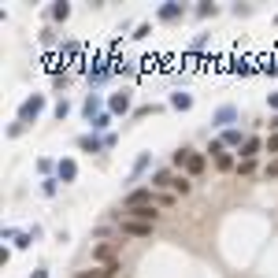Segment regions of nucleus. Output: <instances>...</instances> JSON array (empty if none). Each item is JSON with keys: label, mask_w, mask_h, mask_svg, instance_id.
<instances>
[{"label": "nucleus", "mask_w": 278, "mask_h": 278, "mask_svg": "<svg viewBox=\"0 0 278 278\" xmlns=\"http://www.w3.org/2000/svg\"><path fill=\"white\" fill-rule=\"evenodd\" d=\"M41 108H45V97H30L23 108H19V119L23 122H30V119H37L41 115Z\"/></svg>", "instance_id": "nucleus-1"}, {"label": "nucleus", "mask_w": 278, "mask_h": 278, "mask_svg": "<svg viewBox=\"0 0 278 278\" xmlns=\"http://www.w3.org/2000/svg\"><path fill=\"white\" fill-rule=\"evenodd\" d=\"M152 200V189H134L130 197H126V208H145Z\"/></svg>", "instance_id": "nucleus-2"}, {"label": "nucleus", "mask_w": 278, "mask_h": 278, "mask_svg": "<svg viewBox=\"0 0 278 278\" xmlns=\"http://www.w3.org/2000/svg\"><path fill=\"white\" fill-rule=\"evenodd\" d=\"M211 152H215V163H219V171H230V167H234V160L226 156V148H223V141H215V145H211Z\"/></svg>", "instance_id": "nucleus-3"}, {"label": "nucleus", "mask_w": 278, "mask_h": 278, "mask_svg": "<svg viewBox=\"0 0 278 278\" xmlns=\"http://www.w3.org/2000/svg\"><path fill=\"white\" fill-rule=\"evenodd\" d=\"M185 171L200 175V171H204V156H200V152H189V156H185Z\"/></svg>", "instance_id": "nucleus-4"}, {"label": "nucleus", "mask_w": 278, "mask_h": 278, "mask_svg": "<svg viewBox=\"0 0 278 278\" xmlns=\"http://www.w3.org/2000/svg\"><path fill=\"white\" fill-rule=\"evenodd\" d=\"M130 215H134V219H141V223H156V208H152V204H145V208H130Z\"/></svg>", "instance_id": "nucleus-5"}, {"label": "nucleus", "mask_w": 278, "mask_h": 278, "mask_svg": "<svg viewBox=\"0 0 278 278\" xmlns=\"http://www.w3.org/2000/svg\"><path fill=\"white\" fill-rule=\"evenodd\" d=\"M122 230H126V234H137V238L152 234V226H148V223H122Z\"/></svg>", "instance_id": "nucleus-6"}, {"label": "nucleus", "mask_w": 278, "mask_h": 278, "mask_svg": "<svg viewBox=\"0 0 278 278\" xmlns=\"http://www.w3.org/2000/svg\"><path fill=\"white\" fill-rule=\"evenodd\" d=\"M115 271H119V264H112V267H100V271L93 267V271H85V274H78V278H112Z\"/></svg>", "instance_id": "nucleus-7"}, {"label": "nucleus", "mask_w": 278, "mask_h": 278, "mask_svg": "<svg viewBox=\"0 0 278 278\" xmlns=\"http://www.w3.org/2000/svg\"><path fill=\"white\" fill-rule=\"evenodd\" d=\"M130 108V93H115L112 97V112H126Z\"/></svg>", "instance_id": "nucleus-8"}, {"label": "nucleus", "mask_w": 278, "mask_h": 278, "mask_svg": "<svg viewBox=\"0 0 278 278\" xmlns=\"http://www.w3.org/2000/svg\"><path fill=\"white\" fill-rule=\"evenodd\" d=\"M93 256H97V260H104V264H108V267H112V264H115V249H112V245H100V249H97V252H93Z\"/></svg>", "instance_id": "nucleus-9"}, {"label": "nucleus", "mask_w": 278, "mask_h": 278, "mask_svg": "<svg viewBox=\"0 0 278 278\" xmlns=\"http://www.w3.org/2000/svg\"><path fill=\"white\" fill-rule=\"evenodd\" d=\"M74 171H78V167H74V160H59V178H63V182H71Z\"/></svg>", "instance_id": "nucleus-10"}, {"label": "nucleus", "mask_w": 278, "mask_h": 278, "mask_svg": "<svg viewBox=\"0 0 278 278\" xmlns=\"http://www.w3.org/2000/svg\"><path fill=\"white\" fill-rule=\"evenodd\" d=\"M260 152V137H249V141H245V160H252Z\"/></svg>", "instance_id": "nucleus-11"}, {"label": "nucleus", "mask_w": 278, "mask_h": 278, "mask_svg": "<svg viewBox=\"0 0 278 278\" xmlns=\"http://www.w3.org/2000/svg\"><path fill=\"white\" fill-rule=\"evenodd\" d=\"M171 104H175V108H182V112H185V108L193 104V97H185V93H175V97H171Z\"/></svg>", "instance_id": "nucleus-12"}, {"label": "nucleus", "mask_w": 278, "mask_h": 278, "mask_svg": "<svg viewBox=\"0 0 278 278\" xmlns=\"http://www.w3.org/2000/svg\"><path fill=\"white\" fill-rule=\"evenodd\" d=\"M230 119H234V108H219V115H215V122H219V126H226Z\"/></svg>", "instance_id": "nucleus-13"}, {"label": "nucleus", "mask_w": 278, "mask_h": 278, "mask_svg": "<svg viewBox=\"0 0 278 278\" xmlns=\"http://www.w3.org/2000/svg\"><path fill=\"white\" fill-rule=\"evenodd\" d=\"M78 145H82L85 152H97V148H100V141H97V137H82V141H78Z\"/></svg>", "instance_id": "nucleus-14"}, {"label": "nucleus", "mask_w": 278, "mask_h": 278, "mask_svg": "<svg viewBox=\"0 0 278 278\" xmlns=\"http://www.w3.org/2000/svg\"><path fill=\"white\" fill-rule=\"evenodd\" d=\"M178 11H182V8H178V4H167V8H163V11H160V19H175V15H178Z\"/></svg>", "instance_id": "nucleus-15"}, {"label": "nucleus", "mask_w": 278, "mask_h": 278, "mask_svg": "<svg viewBox=\"0 0 278 278\" xmlns=\"http://www.w3.org/2000/svg\"><path fill=\"white\" fill-rule=\"evenodd\" d=\"M52 15H56V19H67L71 8H67V4H56V8H52Z\"/></svg>", "instance_id": "nucleus-16"}, {"label": "nucleus", "mask_w": 278, "mask_h": 278, "mask_svg": "<svg viewBox=\"0 0 278 278\" xmlns=\"http://www.w3.org/2000/svg\"><path fill=\"white\" fill-rule=\"evenodd\" d=\"M223 141H226V145H241V134H238V130H230V134L223 137Z\"/></svg>", "instance_id": "nucleus-17"}, {"label": "nucleus", "mask_w": 278, "mask_h": 278, "mask_svg": "<svg viewBox=\"0 0 278 278\" xmlns=\"http://www.w3.org/2000/svg\"><path fill=\"white\" fill-rule=\"evenodd\" d=\"M267 175H271V178H274V175H278V156H274V160H271V163H267Z\"/></svg>", "instance_id": "nucleus-18"}, {"label": "nucleus", "mask_w": 278, "mask_h": 278, "mask_svg": "<svg viewBox=\"0 0 278 278\" xmlns=\"http://www.w3.org/2000/svg\"><path fill=\"white\" fill-rule=\"evenodd\" d=\"M267 152H278V134H271V141H267Z\"/></svg>", "instance_id": "nucleus-19"}, {"label": "nucleus", "mask_w": 278, "mask_h": 278, "mask_svg": "<svg viewBox=\"0 0 278 278\" xmlns=\"http://www.w3.org/2000/svg\"><path fill=\"white\" fill-rule=\"evenodd\" d=\"M34 278H49V274H45V271H34Z\"/></svg>", "instance_id": "nucleus-20"}, {"label": "nucleus", "mask_w": 278, "mask_h": 278, "mask_svg": "<svg viewBox=\"0 0 278 278\" xmlns=\"http://www.w3.org/2000/svg\"><path fill=\"white\" fill-rule=\"evenodd\" d=\"M271 108H278V93H274V97H271Z\"/></svg>", "instance_id": "nucleus-21"}]
</instances>
